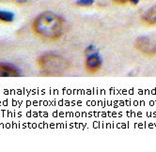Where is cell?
Here are the masks:
<instances>
[{
    "label": "cell",
    "instance_id": "cell-1",
    "mask_svg": "<svg viewBox=\"0 0 156 152\" xmlns=\"http://www.w3.org/2000/svg\"><path fill=\"white\" fill-rule=\"evenodd\" d=\"M64 19L52 12H44L32 22V31L44 41H57L64 34Z\"/></svg>",
    "mask_w": 156,
    "mask_h": 152
},
{
    "label": "cell",
    "instance_id": "cell-2",
    "mask_svg": "<svg viewBox=\"0 0 156 152\" xmlns=\"http://www.w3.org/2000/svg\"><path fill=\"white\" fill-rule=\"evenodd\" d=\"M37 67L40 72L44 76L55 77L62 76L67 73L71 67V62L58 53H43L37 59Z\"/></svg>",
    "mask_w": 156,
    "mask_h": 152
},
{
    "label": "cell",
    "instance_id": "cell-3",
    "mask_svg": "<svg viewBox=\"0 0 156 152\" xmlns=\"http://www.w3.org/2000/svg\"><path fill=\"white\" fill-rule=\"evenodd\" d=\"M135 48L146 57H156V42L149 37L141 36L136 38L135 40Z\"/></svg>",
    "mask_w": 156,
    "mask_h": 152
},
{
    "label": "cell",
    "instance_id": "cell-4",
    "mask_svg": "<svg viewBox=\"0 0 156 152\" xmlns=\"http://www.w3.org/2000/svg\"><path fill=\"white\" fill-rule=\"evenodd\" d=\"M102 58L98 54H88L85 60V69L88 73H97L102 68Z\"/></svg>",
    "mask_w": 156,
    "mask_h": 152
},
{
    "label": "cell",
    "instance_id": "cell-5",
    "mask_svg": "<svg viewBox=\"0 0 156 152\" xmlns=\"http://www.w3.org/2000/svg\"><path fill=\"white\" fill-rule=\"evenodd\" d=\"M20 75V70L14 65L0 62V77H18Z\"/></svg>",
    "mask_w": 156,
    "mask_h": 152
},
{
    "label": "cell",
    "instance_id": "cell-6",
    "mask_svg": "<svg viewBox=\"0 0 156 152\" xmlns=\"http://www.w3.org/2000/svg\"><path fill=\"white\" fill-rule=\"evenodd\" d=\"M142 23L149 26H156V5L150 8L141 16Z\"/></svg>",
    "mask_w": 156,
    "mask_h": 152
},
{
    "label": "cell",
    "instance_id": "cell-7",
    "mask_svg": "<svg viewBox=\"0 0 156 152\" xmlns=\"http://www.w3.org/2000/svg\"><path fill=\"white\" fill-rule=\"evenodd\" d=\"M14 20V14L12 12L0 10V22L1 23H12Z\"/></svg>",
    "mask_w": 156,
    "mask_h": 152
},
{
    "label": "cell",
    "instance_id": "cell-8",
    "mask_svg": "<svg viewBox=\"0 0 156 152\" xmlns=\"http://www.w3.org/2000/svg\"><path fill=\"white\" fill-rule=\"evenodd\" d=\"M111 1H113L114 3L119 5H124L127 3H136L138 0H111Z\"/></svg>",
    "mask_w": 156,
    "mask_h": 152
},
{
    "label": "cell",
    "instance_id": "cell-9",
    "mask_svg": "<svg viewBox=\"0 0 156 152\" xmlns=\"http://www.w3.org/2000/svg\"><path fill=\"white\" fill-rule=\"evenodd\" d=\"M14 1L18 4H25L28 1V0H14Z\"/></svg>",
    "mask_w": 156,
    "mask_h": 152
}]
</instances>
